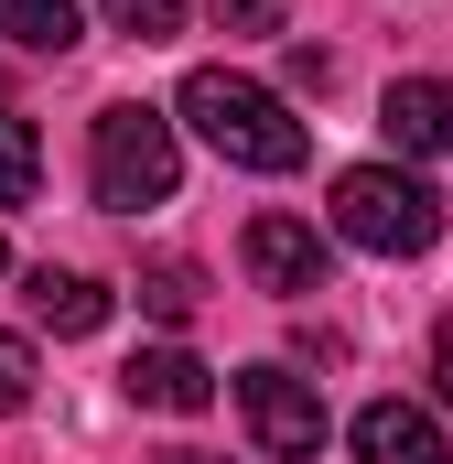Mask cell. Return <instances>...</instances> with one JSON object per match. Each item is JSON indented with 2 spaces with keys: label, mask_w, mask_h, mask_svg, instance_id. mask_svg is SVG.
<instances>
[{
  "label": "cell",
  "mask_w": 453,
  "mask_h": 464,
  "mask_svg": "<svg viewBox=\"0 0 453 464\" xmlns=\"http://www.w3.org/2000/svg\"><path fill=\"white\" fill-rule=\"evenodd\" d=\"M119 389H130L140 411H206V400H217V367H206L195 346H140L130 367H119Z\"/></svg>",
  "instance_id": "cell-8"
},
{
  "label": "cell",
  "mask_w": 453,
  "mask_h": 464,
  "mask_svg": "<svg viewBox=\"0 0 453 464\" xmlns=\"http://www.w3.org/2000/svg\"><path fill=\"white\" fill-rule=\"evenodd\" d=\"M43 195V140H33V119L0 109V206H33Z\"/></svg>",
  "instance_id": "cell-12"
},
{
  "label": "cell",
  "mask_w": 453,
  "mask_h": 464,
  "mask_svg": "<svg viewBox=\"0 0 453 464\" xmlns=\"http://www.w3.org/2000/svg\"><path fill=\"white\" fill-rule=\"evenodd\" d=\"M432 400H453V314L432 324Z\"/></svg>",
  "instance_id": "cell-16"
},
{
  "label": "cell",
  "mask_w": 453,
  "mask_h": 464,
  "mask_svg": "<svg viewBox=\"0 0 453 464\" xmlns=\"http://www.w3.org/2000/svg\"><path fill=\"white\" fill-rule=\"evenodd\" d=\"M195 303H206V270H195V259H151V270H140V314L195 324Z\"/></svg>",
  "instance_id": "cell-11"
},
{
  "label": "cell",
  "mask_w": 453,
  "mask_h": 464,
  "mask_svg": "<svg viewBox=\"0 0 453 464\" xmlns=\"http://www.w3.org/2000/svg\"><path fill=\"white\" fill-rule=\"evenodd\" d=\"M87 184H98V206H109V217H140V206H162V195L184 184V140H173V119H162V109H140V98L98 109Z\"/></svg>",
  "instance_id": "cell-3"
},
{
  "label": "cell",
  "mask_w": 453,
  "mask_h": 464,
  "mask_svg": "<svg viewBox=\"0 0 453 464\" xmlns=\"http://www.w3.org/2000/svg\"><path fill=\"white\" fill-rule=\"evenodd\" d=\"M162 464H217V454H162Z\"/></svg>",
  "instance_id": "cell-17"
},
{
  "label": "cell",
  "mask_w": 453,
  "mask_h": 464,
  "mask_svg": "<svg viewBox=\"0 0 453 464\" xmlns=\"http://www.w3.org/2000/svg\"><path fill=\"white\" fill-rule=\"evenodd\" d=\"M0 270H11V248H0Z\"/></svg>",
  "instance_id": "cell-18"
},
{
  "label": "cell",
  "mask_w": 453,
  "mask_h": 464,
  "mask_svg": "<svg viewBox=\"0 0 453 464\" xmlns=\"http://www.w3.org/2000/svg\"><path fill=\"white\" fill-rule=\"evenodd\" d=\"M0 44H22V54H65V44H76V0H0Z\"/></svg>",
  "instance_id": "cell-10"
},
{
  "label": "cell",
  "mask_w": 453,
  "mask_h": 464,
  "mask_svg": "<svg viewBox=\"0 0 453 464\" xmlns=\"http://www.w3.org/2000/svg\"><path fill=\"white\" fill-rule=\"evenodd\" d=\"M109 22L130 44H173V33H184V0H109Z\"/></svg>",
  "instance_id": "cell-13"
},
{
  "label": "cell",
  "mask_w": 453,
  "mask_h": 464,
  "mask_svg": "<svg viewBox=\"0 0 453 464\" xmlns=\"http://www.w3.org/2000/svg\"><path fill=\"white\" fill-rule=\"evenodd\" d=\"M378 130H389V151H400V162L453 151V76H400V87L378 98Z\"/></svg>",
  "instance_id": "cell-7"
},
{
  "label": "cell",
  "mask_w": 453,
  "mask_h": 464,
  "mask_svg": "<svg viewBox=\"0 0 453 464\" xmlns=\"http://www.w3.org/2000/svg\"><path fill=\"white\" fill-rule=\"evenodd\" d=\"M22 292H33V324H43V335H98V324H109V292H98L87 270H54V259H43Z\"/></svg>",
  "instance_id": "cell-9"
},
{
  "label": "cell",
  "mask_w": 453,
  "mask_h": 464,
  "mask_svg": "<svg viewBox=\"0 0 453 464\" xmlns=\"http://www.w3.org/2000/svg\"><path fill=\"white\" fill-rule=\"evenodd\" d=\"M237 259H248V281H259V292H281V303H303V292H324V281H335V237L303 227V217H248Z\"/></svg>",
  "instance_id": "cell-5"
},
{
  "label": "cell",
  "mask_w": 453,
  "mask_h": 464,
  "mask_svg": "<svg viewBox=\"0 0 453 464\" xmlns=\"http://www.w3.org/2000/svg\"><path fill=\"white\" fill-rule=\"evenodd\" d=\"M345 443H356V464H453V443H443V421H432L421 400H367Z\"/></svg>",
  "instance_id": "cell-6"
},
{
  "label": "cell",
  "mask_w": 453,
  "mask_h": 464,
  "mask_svg": "<svg viewBox=\"0 0 453 464\" xmlns=\"http://www.w3.org/2000/svg\"><path fill=\"white\" fill-rule=\"evenodd\" d=\"M335 237L367 259H421L443 237V195L410 162H345L335 173Z\"/></svg>",
  "instance_id": "cell-2"
},
{
  "label": "cell",
  "mask_w": 453,
  "mask_h": 464,
  "mask_svg": "<svg viewBox=\"0 0 453 464\" xmlns=\"http://www.w3.org/2000/svg\"><path fill=\"white\" fill-rule=\"evenodd\" d=\"M22 400H33V346H22V335H0V421H11Z\"/></svg>",
  "instance_id": "cell-14"
},
{
  "label": "cell",
  "mask_w": 453,
  "mask_h": 464,
  "mask_svg": "<svg viewBox=\"0 0 453 464\" xmlns=\"http://www.w3.org/2000/svg\"><path fill=\"white\" fill-rule=\"evenodd\" d=\"M237 411H248V443L270 464H313L324 454V389L313 378H292V367H237Z\"/></svg>",
  "instance_id": "cell-4"
},
{
  "label": "cell",
  "mask_w": 453,
  "mask_h": 464,
  "mask_svg": "<svg viewBox=\"0 0 453 464\" xmlns=\"http://www.w3.org/2000/svg\"><path fill=\"white\" fill-rule=\"evenodd\" d=\"M173 119H184L206 151H226L237 173H292V162L313 151V130L292 119V98L259 87V76H237V65H195L184 98H173Z\"/></svg>",
  "instance_id": "cell-1"
},
{
  "label": "cell",
  "mask_w": 453,
  "mask_h": 464,
  "mask_svg": "<svg viewBox=\"0 0 453 464\" xmlns=\"http://www.w3.org/2000/svg\"><path fill=\"white\" fill-rule=\"evenodd\" d=\"M226 33H281V0H217Z\"/></svg>",
  "instance_id": "cell-15"
}]
</instances>
